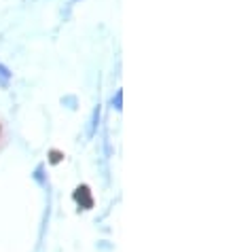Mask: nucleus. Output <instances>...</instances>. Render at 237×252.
<instances>
[{
    "mask_svg": "<svg viewBox=\"0 0 237 252\" xmlns=\"http://www.w3.org/2000/svg\"><path fill=\"white\" fill-rule=\"evenodd\" d=\"M59 159H61V155H59L58 151H53V153H51V161H53V163H58Z\"/></svg>",
    "mask_w": 237,
    "mask_h": 252,
    "instance_id": "obj_2",
    "label": "nucleus"
},
{
    "mask_svg": "<svg viewBox=\"0 0 237 252\" xmlns=\"http://www.w3.org/2000/svg\"><path fill=\"white\" fill-rule=\"evenodd\" d=\"M74 199L79 201V204L83 208H91L93 206V201H91V195H89V189L87 187H79L76 189V193H74Z\"/></svg>",
    "mask_w": 237,
    "mask_h": 252,
    "instance_id": "obj_1",
    "label": "nucleus"
}]
</instances>
